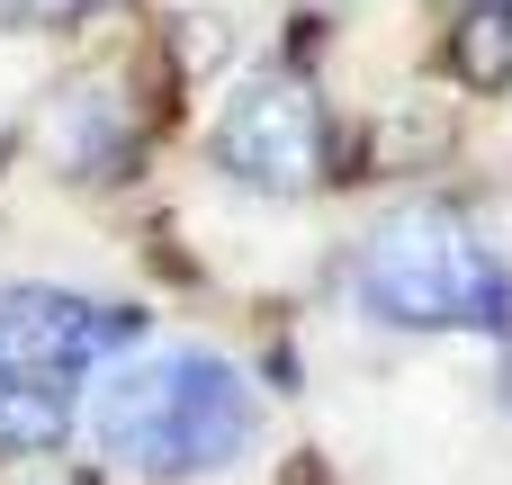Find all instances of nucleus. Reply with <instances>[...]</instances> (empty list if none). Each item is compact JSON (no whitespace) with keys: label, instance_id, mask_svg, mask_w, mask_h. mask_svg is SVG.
<instances>
[{"label":"nucleus","instance_id":"423d86ee","mask_svg":"<svg viewBox=\"0 0 512 485\" xmlns=\"http://www.w3.org/2000/svg\"><path fill=\"white\" fill-rule=\"evenodd\" d=\"M0 9H9V18H81L90 0H0Z\"/></svg>","mask_w":512,"mask_h":485},{"label":"nucleus","instance_id":"f257e3e1","mask_svg":"<svg viewBox=\"0 0 512 485\" xmlns=\"http://www.w3.org/2000/svg\"><path fill=\"white\" fill-rule=\"evenodd\" d=\"M90 432L135 477H207V468L243 459V441H252V387L216 351H162V360H135V369L108 378Z\"/></svg>","mask_w":512,"mask_h":485},{"label":"nucleus","instance_id":"f03ea898","mask_svg":"<svg viewBox=\"0 0 512 485\" xmlns=\"http://www.w3.org/2000/svg\"><path fill=\"white\" fill-rule=\"evenodd\" d=\"M360 306L405 333H504L512 342V270L504 252L450 216V207H405L369 234L360 252Z\"/></svg>","mask_w":512,"mask_h":485},{"label":"nucleus","instance_id":"0eeeda50","mask_svg":"<svg viewBox=\"0 0 512 485\" xmlns=\"http://www.w3.org/2000/svg\"><path fill=\"white\" fill-rule=\"evenodd\" d=\"M504 396H512V387H504Z\"/></svg>","mask_w":512,"mask_h":485},{"label":"nucleus","instance_id":"20e7f679","mask_svg":"<svg viewBox=\"0 0 512 485\" xmlns=\"http://www.w3.org/2000/svg\"><path fill=\"white\" fill-rule=\"evenodd\" d=\"M216 162L270 198H297L324 180V99L297 72H252L216 117Z\"/></svg>","mask_w":512,"mask_h":485},{"label":"nucleus","instance_id":"7ed1b4c3","mask_svg":"<svg viewBox=\"0 0 512 485\" xmlns=\"http://www.w3.org/2000/svg\"><path fill=\"white\" fill-rule=\"evenodd\" d=\"M135 333V306H99L72 288H0V450H54L72 432L81 378Z\"/></svg>","mask_w":512,"mask_h":485},{"label":"nucleus","instance_id":"39448f33","mask_svg":"<svg viewBox=\"0 0 512 485\" xmlns=\"http://www.w3.org/2000/svg\"><path fill=\"white\" fill-rule=\"evenodd\" d=\"M450 72H459L468 90H512V0H486V9L459 18V36H450Z\"/></svg>","mask_w":512,"mask_h":485}]
</instances>
